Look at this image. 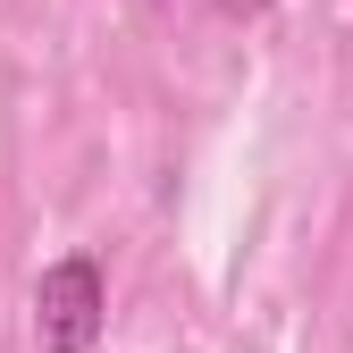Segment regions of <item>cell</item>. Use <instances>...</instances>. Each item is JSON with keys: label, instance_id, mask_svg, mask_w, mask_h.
<instances>
[{"label": "cell", "instance_id": "obj_1", "mask_svg": "<svg viewBox=\"0 0 353 353\" xmlns=\"http://www.w3.org/2000/svg\"><path fill=\"white\" fill-rule=\"evenodd\" d=\"M110 336V278L93 252H59L34 278V345L42 353H93Z\"/></svg>", "mask_w": 353, "mask_h": 353}, {"label": "cell", "instance_id": "obj_2", "mask_svg": "<svg viewBox=\"0 0 353 353\" xmlns=\"http://www.w3.org/2000/svg\"><path fill=\"white\" fill-rule=\"evenodd\" d=\"M261 9H270V0H228V17H261Z\"/></svg>", "mask_w": 353, "mask_h": 353}]
</instances>
